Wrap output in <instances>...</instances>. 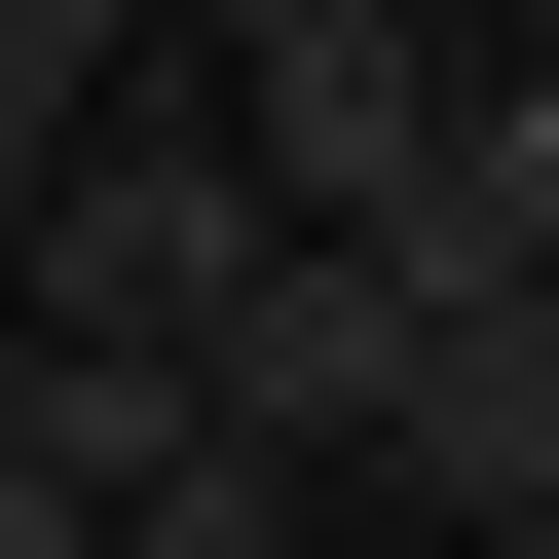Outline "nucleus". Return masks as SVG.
<instances>
[{"mask_svg": "<svg viewBox=\"0 0 559 559\" xmlns=\"http://www.w3.org/2000/svg\"><path fill=\"white\" fill-rule=\"evenodd\" d=\"M411 559H559V299H411V373H373V448H336Z\"/></svg>", "mask_w": 559, "mask_h": 559, "instance_id": "obj_3", "label": "nucleus"}, {"mask_svg": "<svg viewBox=\"0 0 559 559\" xmlns=\"http://www.w3.org/2000/svg\"><path fill=\"white\" fill-rule=\"evenodd\" d=\"M75 559H336V485H261V448H187V485H112Z\"/></svg>", "mask_w": 559, "mask_h": 559, "instance_id": "obj_4", "label": "nucleus"}, {"mask_svg": "<svg viewBox=\"0 0 559 559\" xmlns=\"http://www.w3.org/2000/svg\"><path fill=\"white\" fill-rule=\"evenodd\" d=\"M261 299V187H224V112H187V38L38 150V224H0V336H75V373H187Z\"/></svg>", "mask_w": 559, "mask_h": 559, "instance_id": "obj_2", "label": "nucleus"}, {"mask_svg": "<svg viewBox=\"0 0 559 559\" xmlns=\"http://www.w3.org/2000/svg\"><path fill=\"white\" fill-rule=\"evenodd\" d=\"M112 75H150V38H112V0H0V224H38V150H75Z\"/></svg>", "mask_w": 559, "mask_h": 559, "instance_id": "obj_5", "label": "nucleus"}, {"mask_svg": "<svg viewBox=\"0 0 559 559\" xmlns=\"http://www.w3.org/2000/svg\"><path fill=\"white\" fill-rule=\"evenodd\" d=\"M187 112H224L261 261H411V299H448V112H485V38H411V0H224Z\"/></svg>", "mask_w": 559, "mask_h": 559, "instance_id": "obj_1", "label": "nucleus"}]
</instances>
